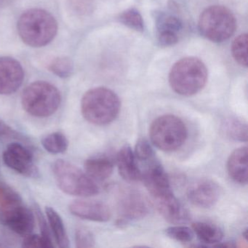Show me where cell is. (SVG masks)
<instances>
[{"mask_svg":"<svg viewBox=\"0 0 248 248\" xmlns=\"http://www.w3.org/2000/svg\"><path fill=\"white\" fill-rule=\"evenodd\" d=\"M121 102L118 95L107 88H95L88 91L81 101L84 118L95 125H107L118 117Z\"/></svg>","mask_w":248,"mask_h":248,"instance_id":"cell-1","label":"cell"},{"mask_svg":"<svg viewBox=\"0 0 248 248\" xmlns=\"http://www.w3.org/2000/svg\"><path fill=\"white\" fill-rule=\"evenodd\" d=\"M57 31L58 24L54 17L44 10H29L18 21L20 37L31 47L47 46L55 38Z\"/></svg>","mask_w":248,"mask_h":248,"instance_id":"cell-2","label":"cell"},{"mask_svg":"<svg viewBox=\"0 0 248 248\" xmlns=\"http://www.w3.org/2000/svg\"><path fill=\"white\" fill-rule=\"evenodd\" d=\"M207 69L200 59L187 57L174 64L169 74V83L174 92L191 96L200 92L207 81Z\"/></svg>","mask_w":248,"mask_h":248,"instance_id":"cell-3","label":"cell"},{"mask_svg":"<svg viewBox=\"0 0 248 248\" xmlns=\"http://www.w3.org/2000/svg\"><path fill=\"white\" fill-rule=\"evenodd\" d=\"M62 101L59 90L50 83L34 82L27 86L21 95L23 108L30 115L47 117L56 112Z\"/></svg>","mask_w":248,"mask_h":248,"instance_id":"cell-4","label":"cell"},{"mask_svg":"<svg viewBox=\"0 0 248 248\" xmlns=\"http://www.w3.org/2000/svg\"><path fill=\"white\" fill-rule=\"evenodd\" d=\"M151 141L157 149L165 152L179 149L188 137L185 123L179 117L165 114L154 120L149 129Z\"/></svg>","mask_w":248,"mask_h":248,"instance_id":"cell-5","label":"cell"},{"mask_svg":"<svg viewBox=\"0 0 248 248\" xmlns=\"http://www.w3.org/2000/svg\"><path fill=\"white\" fill-rule=\"evenodd\" d=\"M53 172L60 189L69 195L88 197L99 193L95 181L86 172L67 161H56L53 164Z\"/></svg>","mask_w":248,"mask_h":248,"instance_id":"cell-6","label":"cell"},{"mask_svg":"<svg viewBox=\"0 0 248 248\" xmlns=\"http://www.w3.org/2000/svg\"><path fill=\"white\" fill-rule=\"evenodd\" d=\"M198 26L203 37L214 43H223L234 34L236 21L228 8L211 6L203 11Z\"/></svg>","mask_w":248,"mask_h":248,"instance_id":"cell-7","label":"cell"},{"mask_svg":"<svg viewBox=\"0 0 248 248\" xmlns=\"http://www.w3.org/2000/svg\"><path fill=\"white\" fill-rule=\"evenodd\" d=\"M117 213L118 224L126 225L144 218L149 213V203L137 190L125 188L119 194Z\"/></svg>","mask_w":248,"mask_h":248,"instance_id":"cell-8","label":"cell"},{"mask_svg":"<svg viewBox=\"0 0 248 248\" xmlns=\"http://www.w3.org/2000/svg\"><path fill=\"white\" fill-rule=\"evenodd\" d=\"M0 223L21 236L31 233L35 224L34 213L22 202L0 207Z\"/></svg>","mask_w":248,"mask_h":248,"instance_id":"cell-9","label":"cell"},{"mask_svg":"<svg viewBox=\"0 0 248 248\" xmlns=\"http://www.w3.org/2000/svg\"><path fill=\"white\" fill-rule=\"evenodd\" d=\"M2 158L8 168L24 176L36 178L38 175V169L34 165L32 154L20 143H12L8 145Z\"/></svg>","mask_w":248,"mask_h":248,"instance_id":"cell-10","label":"cell"},{"mask_svg":"<svg viewBox=\"0 0 248 248\" xmlns=\"http://www.w3.org/2000/svg\"><path fill=\"white\" fill-rule=\"evenodd\" d=\"M148 164L147 168L142 172L141 180L153 200L172 193L169 178L161 164L155 159Z\"/></svg>","mask_w":248,"mask_h":248,"instance_id":"cell-11","label":"cell"},{"mask_svg":"<svg viewBox=\"0 0 248 248\" xmlns=\"http://www.w3.org/2000/svg\"><path fill=\"white\" fill-rule=\"evenodd\" d=\"M24 79V69L19 62L12 58H0V95L16 92Z\"/></svg>","mask_w":248,"mask_h":248,"instance_id":"cell-12","label":"cell"},{"mask_svg":"<svg viewBox=\"0 0 248 248\" xmlns=\"http://www.w3.org/2000/svg\"><path fill=\"white\" fill-rule=\"evenodd\" d=\"M220 188L215 181L200 180L193 184L187 191V197L191 204L200 208H210L218 201Z\"/></svg>","mask_w":248,"mask_h":248,"instance_id":"cell-13","label":"cell"},{"mask_svg":"<svg viewBox=\"0 0 248 248\" xmlns=\"http://www.w3.org/2000/svg\"><path fill=\"white\" fill-rule=\"evenodd\" d=\"M69 209L76 217L91 221L107 222L112 216L111 209L107 204L95 200H76L71 203Z\"/></svg>","mask_w":248,"mask_h":248,"instance_id":"cell-14","label":"cell"},{"mask_svg":"<svg viewBox=\"0 0 248 248\" xmlns=\"http://www.w3.org/2000/svg\"><path fill=\"white\" fill-rule=\"evenodd\" d=\"M159 213L170 223H181L189 218L188 212L183 207L173 193L154 200Z\"/></svg>","mask_w":248,"mask_h":248,"instance_id":"cell-15","label":"cell"},{"mask_svg":"<svg viewBox=\"0 0 248 248\" xmlns=\"http://www.w3.org/2000/svg\"><path fill=\"white\" fill-rule=\"evenodd\" d=\"M119 173L127 182H136L142 178V172L129 145H124L119 150L116 157Z\"/></svg>","mask_w":248,"mask_h":248,"instance_id":"cell-16","label":"cell"},{"mask_svg":"<svg viewBox=\"0 0 248 248\" xmlns=\"http://www.w3.org/2000/svg\"><path fill=\"white\" fill-rule=\"evenodd\" d=\"M227 170L229 176L235 182L242 185L248 184V146L238 148L231 154L228 159Z\"/></svg>","mask_w":248,"mask_h":248,"instance_id":"cell-17","label":"cell"},{"mask_svg":"<svg viewBox=\"0 0 248 248\" xmlns=\"http://www.w3.org/2000/svg\"><path fill=\"white\" fill-rule=\"evenodd\" d=\"M84 168L87 175L93 181H104L112 174L114 163L107 156H93L85 161Z\"/></svg>","mask_w":248,"mask_h":248,"instance_id":"cell-18","label":"cell"},{"mask_svg":"<svg viewBox=\"0 0 248 248\" xmlns=\"http://www.w3.org/2000/svg\"><path fill=\"white\" fill-rule=\"evenodd\" d=\"M46 216L48 221L49 228L53 233L55 242L59 248H69V239L66 233L63 219L60 215L51 207H46Z\"/></svg>","mask_w":248,"mask_h":248,"instance_id":"cell-19","label":"cell"},{"mask_svg":"<svg viewBox=\"0 0 248 248\" xmlns=\"http://www.w3.org/2000/svg\"><path fill=\"white\" fill-rule=\"evenodd\" d=\"M192 229L199 239L206 245H213L214 246L223 239V231L213 223L195 222L192 223Z\"/></svg>","mask_w":248,"mask_h":248,"instance_id":"cell-20","label":"cell"},{"mask_svg":"<svg viewBox=\"0 0 248 248\" xmlns=\"http://www.w3.org/2000/svg\"><path fill=\"white\" fill-rule=\"evenodd\" d=\"M42 145L49 153L59 155L64 153L69 147V140L63 133H50L42 140Z\"/></svg>","mask_w":248,"mask_h":248,"instance_id":"cell-21","label":"cell"},{"mask_svg":"<svg viewBox=\"0 0 248 248\" xmlns=\"http://www.w3.org/2000/svg\"><path fill=\"white\" fill-rule=\"evenodd\" d=\"M225 130L231 139L239 141H248V125L238 118H230L225 124Z\"/></svg>","mask_w":248,"mask_h":248,"instance_id":"cell-22","label":"cell"},{"mask_svg":"<svg viewBox=\"0 0 248 248\" xmlns=\"http://www.w3.org/2000/svg\"><path fill=\"white\" fill-rule=\"evenodd\" d=\"M248 36L241 34L233 40L232 46V52L233 59L241 66H248Z\"/></svg>","mask_w":248,"mask_h":248,"instance_id":"cell-23","label":"cell"},{"mask_svg":"<svg viewBox=\"0 0 248 248\" xmlns=\"http://www.w3.org/2000/svg\"><path fill=\"white\" fill-rule=\"evenodd\" d=\"M120 21L122 24L131 30L137 31H143L144 24L140 13L134 8L127 10L120 15Z\"/></svg>","mask_w":248,"mask_h":248,"instance_id":"cell-24","label":"cell"},{"mask_svg":"<svg viewBox=\"0 0 248 248\" xmlns=\"http://www.w3.org/2000/svg\"><path fill=\"white\" fill-rule=\"evenodd\" d=\"M49 69L59 78H67L73 72V62L67 57L57 58L52 61Z\"/></svg>","mask_w":248,"mask_h":248,"instance_id":"cell-25","label":"cell"},{"mask_svg":"<svg viewBox=\"0 0 248 248\" xmlns=\"http://www.w3.org/2000/svg\"><path fill=\"white\" fill-rule=\"evenodd\" d=\"M156 29L157 31H172L178 34L183 29V24L175 16L161 14L156 20Z\"/></svg>","mask_w":248,"mask_h":248,"instance_id":"cell-26","label":"cell"},{"mask_svg":"<svg viewBox=\"0 0 248 248\" xmlns=\"http://www.w3.org/2000/svg\"><path fill=\"white\" fill-rule=\"evenodd\" d=\"M166 234L171 239L182 242L188 243L191 242L194 239V232L193 229H190L188 226H175L168 228L165 231Z\"/></svg>","mask_w":248,"mask_h":248,"instance_id":"cell-27","label":"cell"},{"mask_svg":"<svg viewBox=\"0 0 248 248\" xmlns=\"http://www.w3.org/2000/svg\"><path fill=\"white\" fill-rule=\"evenodd\" d=\"M134 155L136 160L149 162L155 159V153L150 143L146 139H140L136 143Z\"/></svg>","mask_w":248,"mask_h":248,"instance_id":"cell-28","label":"cell"},{"mask_svg":"<svg viewBox=\"0 0 248 248\" xmlns=\"http://www.w3.org/2000/svg\"><path fill=\"white\" fill-rule=\"evenodd\" d=\"M22 202L19 194L6 184L0 183V207Z\"/></svg>","mask_w":248,"mask_h":248,"instance_id":"cell-29","label":"cell"},{"mask_svg":"<svg viewBox=\"0 0 248 248\" xmlns=\"http://www.w3.org/2000/svg\"><path fill=\"white\" fill-rule=\"evenodd\" d=\"M75 243L78 248H93L95 244V236L88 229L79 228L75 233Z\"/></svg>","mask_w":248,"mask_h":248,"instance_id":"cell-30","label":"cell"},{"mask_svg":"<svg viewBox=\"0 0 248 248\" xmlns=\"http://www.w3.org/2000/svg\"><path fill=\"white\" fill-rule=\"evenodd\" d=\"M23 248H49L54 247L53 241L47 239L41 234L27 235L22 242Z\"/></svg>","mask_w":248,"mask_h":248,"instance_id":"cell-31","label":"cell"},{"mask_svg":"<svg viewBox=\"0 0 248 248\" xmlns=\"http://www.w3.org/2000/svg\"><path fill=\"white\" fill-rule=\"evenodd\" d=\"M157 39L159 45L162 47L174 46L178 42V34L172 31H157Z\"/></svg>","mask_w":248,"mask_h":248,"instance_id":"cell-32","label":"cell"},{"mask_svg":"<svg viewBox=\"0 0 248 248\" xmlns=\"http://www.w3.org/2000/svg\"><path fill=\"white\" fill-rule=\"evenodd\" d=\"M19 133L11 128L5 122L0 120V138H19Z\"/></svg>","mask_w":248,"mask_h":248,"instance_id":"cell-33","label":"cell"},{"mask_svg":"<svg viewBox=\"0 0 248 248\" xmlns=\"http://www.w3.org/2000/svg\"><path fill=\"white\" fill-rule=\"evenodd\" d=\"M15 0H0V7H5L11 5Z\"/></svg>","mask_w":248,"mask_h":248,"instance_id":"cell-34","label":"cell"},{"mask_svg":"<svg viewBox=\"0 0 248 248\" xmlns=\"http://www.w3.org/2000/svg\"><path fill=\"white\" fill-rule=\"evenodd\" d=\"M242 236L245 238V240H248V229H245L243 232H242Z\"/></svg>","mask_w":248,"mask_h":248,"instance_id":"cell-35","label":"cell"}]
</instances>
